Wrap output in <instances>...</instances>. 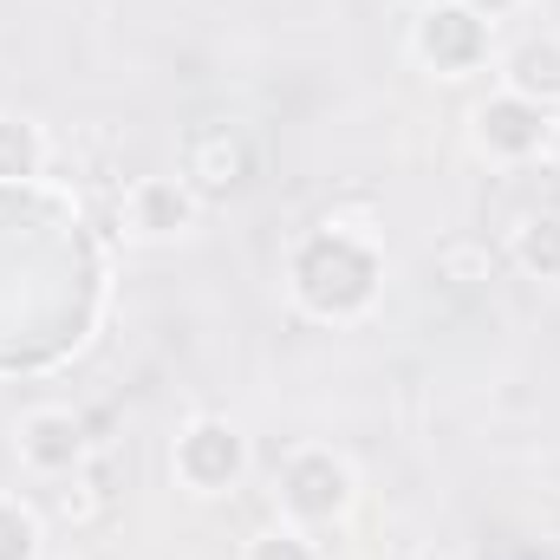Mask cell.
I'll list each match as a JSON object with an SVG mask.
<instances>
[{"label": "cell", "instance_id": "7a4b0ae2", "mask_svg": "<svg viewBox=\"0 0 560 560\" xmlns=\"http://www.w3.org/2000/svg\"><path fill=\"white\" fill-rule=\"evenodd\" d=\"M346 495H352V476H346V463L326 456V450L293 456L287 476H280V502H287L293 522H332V515L346 509Z\"/></svg>", "mask_w": 560, "mask_h": 560}, {"label": "cell", "instance_id": "277c9868", "mask_svg": "<svg viewBox=\"0 0 560 560\" xmlns=\"http://www.w3.org/2000/svg\"><path fill=\"white\" fill-rule=\"evenodd\" d=\"M242 430L222 418H202L183 430V443H176V476L189 482V489H229L235 476H242Z\"/></svg>", "mask_w": 560, "mask_h": 560}, {"label": "cell", "instance_id": "6da1fadb", "mask_svg": "<svg viewBox=\"0 0 560 560\" xmlns=\"http://www.w3.org/2000/svg\"><path fill=\"white\" fill-rule=\"evenodd\" d=\"M293 293L319 319H352L378 293V248L339 222H326L300 255H293Z\"/></svg>", "mask_w": 560, "mask_h": 560}, {"label": "cell", "instance_id": "5b68a950", "mask_svg": "<svg viewBox=\"0 0 560 560\" xmlns=\"http://www.w3.org/2000/svg\"><path fill=\"white\" fill-rule=\"evenodd\" d=\"M248 143L235 138L229 125H202V131H189L183 143V176L202 189V196H229V189H242L248 183Z\"/></svg>", "mask_w": 560, "mask_h": 560}, {"label": "cell", "instance_id": "52a82bcc", "mask_svg": "<svg viewBox=\"0 0 560 560\" xmlns=\"http://www.w3.org/2000/svg\"><path fill=\"white\" fill-rule=\"evenodd\" d=\"M20 456H26L39 476H66V469H79V456H85L79 418H72V411H33V418L20 423Z\"/></svg>", "mask_w": 560, "mask_h": 560}, {"label": "cell", "instance_id": "ba28073f", "mask_svg": "<svg viewBox=\"0 0 560 560\" xmlns=\"http://www.w3.org/2000/svg\"><path fill=\"white\" fill-rule=\"evenodd\" d=\"M509 92L535 98V105H555L560 98V39H528L509 59Z\"/></svg>", "mask_w": 560, "mask_h": 560}, {"label": "cell", "instance_id": "3957f363", "mask_svg": "<svg viewBox=\"0 0 560 560\" xmlns=\"http://www.w3.org/2000/svg\"><path fill=\"white\" fill-rule=\"evenodd\" d=\"M418 52L436 72H469V66H482V52H489V26H482V13H469L463 0H443V7H430L418 20Z\"/></svg>", "mask_w": 560, "mask_h": 560}, {"label": "cell", "instance_id": "9a60e30c", "mask_svg": "<svg viewBox=\"0 0 560 560\" xmlns=\"http://www.w3.org/2000/svg\"><path fill=\"white\" fill-rule=\"evenodd\" d=\"M463 7H469V13H489V20H495V13H509L515 0H463Z\"/></svg>", "mask_w": 560, "mask_h": 560}, {"label": "cell", "instance_id": "5bb4252c", "mask_svg": "<svg viewBox=\"0 0 560 560\" xmlns=\"http://www.w3.org/2000/svg\"><path fill=\"white\" fill-rule=\"evenodd\" d=\"M248 560H313V541L293 535V528H268V535L248 548Z\"/></svg>", "mask_w": 560, "mask_h": 560}, {"label": "cell", "instance_id": "8fae6325", "mask_svg": "<svg viewBox=\"0 0 560 560\" xmlns=\"http://www.w3.org/2000/svg\"><path fill=\"white\" fill-rule=\"evenodd\" d=\"M39 170V131L20 118H0V183H20Z\"/></svg>", "mask_w": 560, "mask_h": 560}, {"label": "cell", "instance_id": "9c48e42d", "mask_svg": "<svg viewBox=\"0 0 560 560\" xmlns=\"http://www.w3.org/2000/svg\"><path fill=\"white\" fill-rule=\"evenodd\" d=\"M131 209H138L143 235H176V229L189 222V189H183V183H170V176H150V183H138Z\"/></svg>", "mask_w": 560, "mask_h": 560}, {"label": "cell", "instance_id": "7c38bea8", "mask_svg": "<svg viewBox=\"0 0 560 560\" xmlns=\"http://www.w3.org/2000/svg\"><path fill=\"white\" fill-rule=\"evenodd\" d=\"M436 268H443L450 280H489V268H495V261H489V242L456 235V242H443V248H436Z\"/></svg>", "mask_w": 560, "mask_h": 560}, {"label": "cell", "instance_id": "4fadbf2b", "mask_svg": "<svg viewBox=\"0 0 560 560\" xmlns=\"http://www.w3.org/2000/svg\"><path fill=\"white\" fill-rule=\"evenodd\" d=\"M33 548H39L33 515H26L20 502H7V495H0V560H33Z\"/></svg>", "mask_w": 560, "mask_h": 560}, {"label": "cell", "instance_id": "8992f818", "mask_svg": "<svg viewBox=\"0 0 560 560\" xmlns=\"http://www.w3.org/2000/svg\"><path fill=\"white\" fill-rule=\"evenodd\" d=\"M548 105H535V98H515V92H502V98H489L482 112H476V138L489 143L495 156H535L541 143H548Z\"/></svg>", "mask_w": 560, "mask_h": 560}, {"label": "cell", "instance_id": "30bf717a", "mask_svg": "<svg viewBox=\"0 0 560 560\" xmlns=\"http://www.w3.org/2000/svg\"><path fill=\"white\" fill-rule=\"evenodd\" d=\"M515 261L541 280L560 275V215H528V222L515 229Z\"/></svg>", "mask_w": 560, "mask_h": 560}]
</instances>
